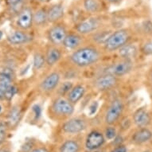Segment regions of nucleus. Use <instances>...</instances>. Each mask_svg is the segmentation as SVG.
<instances>
[{"instance_id": "1", "label": "nucleus", "mask_w": 152, "mask_h": 152, "mask_svg": "<svg viewBox=\"0 0 152 152\" xmlns=\"http://www.w3.org/2000/svg\"><path fill=\"white\" fill-rule=\"evenodd\" d=\"M72 62L79 67H86L97 62L100 59V52L93 47L78 49L70 56Z\"/></svg>"}, {"instance_id": "2", "label": "nucleus", "mask_w": 152, "mask_h": 152, "mask_svg": "<svg viewBox=\"0 0 152 152\" xmlns=\"http://www.w3.org/2000/svg\"><path fill=\"white\" fill-rule=\"evenodd\" d=\"M129 34L126 30H118L108 36L104 42L105 49L108 51H115L127 44L129 40Z\"/></svg>"}, {"instance_id": "3", "label": "nucleus", "mask_w": 152, "mask_h": 152, "mask_svg": "<svg viewBox=\"0 0 152 152\" xmlns=\"http://www.w3.org/2000/svg\"><path fill=\"white\" fill-rule=\"evenodd\" d=\"M124 111V104L120 99H115L110 104L105 114V123L112 125L119 120Z\"/></svg>"}, {"instance_id": "4", "label": "nucleus", "mask_w": 152, "mask_h": 152, "mask_svg": "<svg viewBox=\"0 0 152 152\" xmlns=\"http://www.w3.org/2000/svg\"><path fill=\"white\" fill-rule=\"evenodd\" d=\"M52 109L57 115L69 116L74 112V105L68 99L60 97L53 103Z\"/></svg>"}, {"instance_id": "5", "label": "nucleus", "mask_w": 152, "mask_h": 152, "mask_svg": "<svg viewBox=\"0 0 152 152\" xmlns=\"http://www.w3.org/2000/svg\"><path fill=\"white\" fill-rule=\"evenodd\" d=\"M132 66L133 65L131 60L124 59L118 62H115V64L107 68L106 72L108 74L113 75L115 77H122L132 70Z\"/></svg>"}, {"instance_id": "6", "label": "nucleus", "mask_w": 152, "mask_h": 152, "mask_svg": "<svg viewBox=\"0 0 152 152\" xmlns=\"http://www.w3.org/2000/svg\"><path fill=\"white\" fill-rule=\"evenodd\" d=\"M105 142L104 134L98 131H92L88 135L85 140V147L88 151H96L99 149Z\"/></svg>"}, {"instance_id": "7", "label": "nucleus", "mask_w": 152, "mask_h": 152, "mask_svg": "<svg viewBox=\"0 0 152 152\" xmlns=\"http://www.w3.org/2000/svg\"><path fill=\"white\" fill-rule=\"evenodd\" d=\"M86 123L80 118H73L68 120L63 124V132L67 134H77L86 128Z\"/></svg>"}, {"instance_id": "8", "label": "nucleus", "mask_w": 152, "mask_h": 152, "mask_svg": "<svg viewBox=\"0 0 152 152\" xmlns=\"http://www.w3.org/2000/svg\"><path fill=\"white\" fill-rule=\"evenodd\" d=\"M66 30L61 26H53L48 34V37L50 42L55 45L63 44V42L66 37Z\"/></svg>"}, {"instance_id": "9", "label": "nucleus", "mask_w": 152, "mask_h": 152, "mask_svg": "<svg viewBox=\"0 0 152 152\" xmlns=\"http://www.w3.org/2000/svg\"><path fill=\"white\" fill-rule=\"evenodd\" d=\"M116 83H117L116 77L107 73V74L98 77L95 80V86L99 90L104 91V90L109 89L113 86H115Z\"/></svg>"}, {"instance_id": "10", "label": "nucleus", "mask_w": 152, "mask_h": 152, "mask_svg": "<svg viewBox=\"0 0 152 152\" xmlns=\"http://www.w3.org/2000/svg\"><path fill=\"white\" fill-rule=\"evenodd\" d=\"M60 82V75L57 72H51L41 83V88L44 92H50L57 87Z\"/></svg>"}, {"instance_id": "11", "label": "nucleus", "mask_w": 152, "mask_h": 152, "mask_svg": "<svg viewBox=\"0 0 152 152\" xmlns=\"http://www.w3.org/2000/svg\"><path fill=\"white\" fill-rule=\"evenodd\" d=\"M33 13L29 8H24L18 17L17 24L23 30H27L31 26L33 22Z\"/></svg>"}, {"instance_id": "12", "label": "nucleus", "mask_w": 152, "mask_h": 152, "mask_svg": "<svg viewBox=\"0 0 152 152\" xmlns=\"http://www.w3.org/2000/svg\"><path fill=\"white\" fill-rule=\"evenodd\" d=\"M12 85V75L9 70L0 72V100L5 98V93L8 88Z\"/></svg>"}, {"instance_id": "13", "label": "nucleus", "mask_w": 152, "mask_h": 152, "mask_svg": "<svg viewBox=\"0 0 152 152\" xmlns=\"http://www.w3.org/2000/svg\"><path fill=\"white\" fill-rule=\"evenodd\" d=\"M133 120L137 127L142 128L146 127L151 122V116L149 113L144 108H140L133 115Z\"/></svg>"}, {"instance_id": "14", "label": "nucleus", "mask_w": 152, "mask_h": 152, "mask_svg": "<svg viewBox=\"0 0 152 152\" xmlns=\"http://www.w3.org/2000/svg\"><path fill=\"white\" fill-rule=\"evenodd\" d=\"M98 26V22L95 18H89L79 23L77 26V30L81 34H88L94 31Z\"/></svg>"}, {"instance_id": "15", "label": "nucleus", "mask_w": 152, "mask_h": 152, "mask_svg": "<svg viewBox=\"0 0 152 152\" xmlns=\"http://www.w3.org/2000/svg\"><path fill=\"white\" fill-rule=\"evenodd\" d=\"M85 92V87L81 85H77L72 88L69 93L67 94V99L73 104L80 100V99L84 96Z\"/></svg>"}, {"instance_id": "16", "label": "nucleus", "mask_w": 152, "mask_h": 152, "mask_svg": "<svg viewBox=\"0 0 152 152\" xmlns=\"http://www.w3.org/2000/svg\"><path fill=\"white\" fill-rule=\"evenodd\" d=\"M151 138L152 132L146 127H142L134 134V135L132 136V140L135 143L141 144V143H144V142L149 141Z\"/></svg>"}, {"instance_id": "17", "label": "nucleus", "mask_w": 152, "mask_h": 152, "mask_svg": "<svg viewBox=\"0 0 152 152\" xmlns=\"http://www.w3.org/2000/svg\"><path fill=\"white\" fill-rule=\"evenodd\" d=\"M64 16V7L61 5H54L47 11V20L50 23H56Z\"/></svg>"}, {"instance_id": "18", "label": "nucleus", "mask_w": 152, "mask_h": 152, "mask_svg": "<svg viewBox=\"0 0 152 152\" xmlns=\"http://www.w3.org/2000/svg\"><path fill=\"white\" fill-rule=\"evenodd\" d=\"M61 53L58 49L55 47H51L47 50L45 55V62L48 65L52 66L61 60Z\"/></svg>"}, {"instance_id": "19", "label": "nucleus", "mask_w": 152, "mask_h": 152, "mask_svg": "<svg viewBox=\"0 0 152 152\" xmlns=\"http://www.w3.org/2000/svg\"><path fill=\"white\" fill-rule=\"evenodd\" d=\"M30 37L26 33L22 31H15L9 35L7 40L12 45H21L27 42Z\"/></svg>"}, {"instance_id": "20", "label": "nucleus", "mask_w": 152, "mask_h": 152, "mask_svg": "<svg viewBox=\"0 0 152 152\" xmlns=\"http://www.w3.org/2000/svg\"><path fill=\"white\" fill-rule=\"evenodd\" d=\"M80 42H81V37L79 35L70 34L66 35L65 40L63 42V45L67 49L73 50V49L78 47Z\"/></svg>"}, {"instance_id": "21", "label": "nucleus", "mask_w": 152, "mask_h": 152, "mask_svg": "<svg viewBox=\"0 0 152 152\" xmlns=\"http://www.w3.org/2000/svg\"><path fill=\"white\" fill-rule=\"evenodd\" d=\"M21 118V112L20 109L18 107H14L8 114L7 123L9 126L11 127H15L19 123Z\"/></svg>"}, {"instance_id": "22", "label": "nucleus", "mask_w": 152, "mask_h": 152, "mask_svg": "<svg viewBox=\"0 0 152 152\" xmlns=\"http://www.w3.org/2000/svg\"><path fill=\"white\" fill-rule=\"evenodd\" d=\"M120 56L124 58V59H128L130 60L131 58H134L136 53H137V50L135 46L132 45H124V46L120 49Z\"/></svg>"}, {"instance_id": "23", "label": "nucleus", "mask_w": 152, "mask_h": 152, "mask_svg": "<svg viewBox=\"0 0 152 152\" xmlns=\"http://www.w3.org/2000/svg\"><path fill=\"white\" fill-rule=\"evenodd\" d=\"M80 146L74 140H67L61 146L59 152H78Z\"/></svg>"}, {"instance_id": "24", "label": "nucleus", "mask_w": 152, "mask_h": 152, "mask_svg": "<svg viewBox=\"0 0 152 152\" xmlns=\"http://www.w3.org/2000/svg\"><path fill=\"white\" fill-rule=\"evenodd\" d=\"M33 20L36 25H42L47 20V12L43 9L37 10L33 15Z\"/></svg>"}, {"instance_id": "25", "label": "nucleus", "mask_w": 152, "mask_h": 152, "mask_svg": "<svg viewBox=\"0 0 152 152\" xmlns=\"http://www.w3.org/2000/svg\"><path fill=\"white\" fill-rule=\"evenodd\" d=\"M84 7L88 12H96L99 9V4L96 0H85Z\"/></svg>"}, {"instance_id": "26", "label": "nucleus", "mask_w": 152, "mask_h": 152, "mask_svg": "<svg viewBox=\"0 0 152 152\" xmlns=\"http://www.w3.org/2000/svg\"><path fill=\"white\" fill-rule=\"evenodd\" d=\"M45 62V58L40 53H36L34 57V68L35 69H39L44 65Z\"/></svg>"}, {"instance_id": "27", "label": "nucleus", "mask_w": 152, "mask_h": 152, "mask_svg": "<svg viewBox=\"0 0 152 152\" xmlns=\"http://www.w3.org/2000/svg\"><path fill=\"white\" fill-rule=\"evenodd\" d=\"M17 92V88L15 87V85H11L10 87L8 88V89L7 90V92L5 93V98L6 100H11L13 97L15 96V95Z\"/></svg>"}, {"instance_id": "28", "label": "nucleus", "mask_w": 152, "mask_h": 152, "mask_svg": "<svg viewBox=\"0 0 152 152\" xmlns=\"http://www.w3.org/2000/svg\"><path fill=\"white\" fill-rule=\"evenodd\" d=\"M7 136V125L3 121H0V145L4 142Z\"/></svg>"}, {"instance_id": "29", "label": "nucleus", "mask_w": 152, "mask_h": 152, "mask_svg": "<svg viewBox=\"0 0 152 152\" xmlns=\"http://www.w3.org/2000/svg\"><path fill=\"white\" fill-rule=\"evenodd\" d=\"M72 84L71 82H65L63 83V85H61L60 87V92L61 95L68 94L70 90L72 89Z\"/></svg>"}, {"instance_id": "30", "label": "nucleus", "mask_w": 152, "mask_h": 152, "mask_svg": "<svg viewBox=\"0 0 152 152\" xmlns=\"http://www.w3.org/2000/svg\"><path fill=\"white\" fill-rule=\"evenodd\" d=\"M115 135H116V131L114 127H109L105 130V137L107 138V140L115 139Z\"/></svg>"}, {"instance_id": "31", "label": "nucleus", "mask_w": 152, "mask_h": 152, "mask_svg": "<svg viewBox=\"0 0 152 152\" xmlns=\"http://www.w3.org/2000/svg\"><path fill=\"white\" fill-rule=\"evenodd\" d=\"M142 52L146 54H152V42H147L145 43L142 46Z\"/></svg>"}, {"instance_id": "32", "label": "nucleus", "mask_w": 152, "mask_h": 152, "mask_svg": "<svg viewBox=\"0 0 152 152\" xmlns=\"http://www.w3.org/2000/svg\"><path fill=\"white\" fill-rule=\"evenodd\" d=\"M110 152H127V149L125 146L119 145L118 147H115L114 149L112 150Z\"/></svg>"}, {"instance_id": "33", "label": "nucleus", "mask_w": 152, "mask_h": 152, "mask_svg": "<svg viewBox=\"0 0 152 152\" xmlns=\"http://www.w3.org/2000/svg\"><path fill=\"white\" fill-rule=\"evenodd\" d=\"M30 152H49V151L45 147H37V148H35Z\"/></svg>"}, {"instance_id": "34", "label": "nucleus", "mask_w": 152, "mask_h": 152, "mask_svg": "<svg viewBox=\"0 0 152 152\" xmlns=\"http://www.w3.org/2000/svg\"><path fill=\"white\" fill-rule=\"evenodd\" d=\"M107 1L110 3H116V2H119L120 0H107Z\"/></svg>"}, {"instance_id": "35", "label": "nucleus", "mask_w": 152, "mask_h": 152, "mask_svg": "<svg viewBox=\"0 0 152 152\" xmlns=\"http://www.w3.org/2000/svg\"><path fill=\"white\" fill-rule=\"evenodd\" d=\"M2 37H3V32H2V31H0V40L2 39Z\"/></svg>"}, {"instance_id": "36", "label": "nucleus", "mask_w": 152, "mask_h": 152, "mask_svg": "<svg viewBox=\"0 0 152 152\" xmlns=\"http://www.w3.org/2000/svg\"><path fill=\"white\" fill-rule=\"evenodd\" d=\"M39 2H42V3H45V2H47L48 0H38Z\"/></svg>"}, {"instance_id": "37", "label": "nucleus", "mask_w": 152, "mask_h": 152, "mask_svg": "<svg viewBox=\"0 0 152 152\" xmlns=\"http://www.w3.org/2000/svg\"><path fill=\"white\" fill-rule=\"evenodd\" d=\"M0 152H8V151H7V150H1V151H0Z\"/></svg>"}, {"instance_id": "38", "label": "nucleus", "mask_w": 152, "mask_h": 152, "mask_svg": "<svg viewBox=\"0 0 152 152\" xmlns=\"http://www.w3.org/2000/svg\"><path fill=\"white\" fill-rule=\"evenodd\" d=\"M1 111H2V107L0 106V112H1Z\"/></svg>"}, {"instance_id": "39", "label": "nucleus", "mask_w": 152, "mask_h": 152, "mask_svg": "<svg viewBox=\"0 0 152 152\" xmlns=\"http://www.w3.org/2000/svg\"><path fill=\"white\" fill-rule=\"evenodd\" d=\"M142 152H150V151H142Z\"/></svg>"}]
</instances>
